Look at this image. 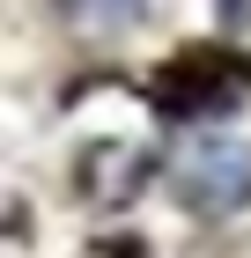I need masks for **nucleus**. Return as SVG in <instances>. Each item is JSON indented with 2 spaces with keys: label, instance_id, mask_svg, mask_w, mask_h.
Wrapping results in <instances>:
<instances>
[{
  "label": "nucleus",
  "instance_id": "2",
  "mask_svg": "<svg viewBox=\"0 0 251 258\" xmlns=\"http://www.w3.org/2000/svg\"><path fill=\"white\" fill-rule=\"evenodd\" d=\"M67 15L89 30V37H118L140 22V0H67Z\"/></svg>",
  "mask_w": 251,
  "mask_h": 258
},
{
  "label": "nucleus",
  "instance_id": "1",
  "mask_svg": "<svg viewBox=\"0 0 251 258\" xmlns=\"http://www.w3.org/2000/svg\"><path fill=\"white\" fill-rule=\"evenodd\" d=\"M177 192L199 214H229L251 199V148H229V140H192L177 155Z\"/></svg>",
  "mask_w": 251,
  "mask_h": 258
}]
</instances>
